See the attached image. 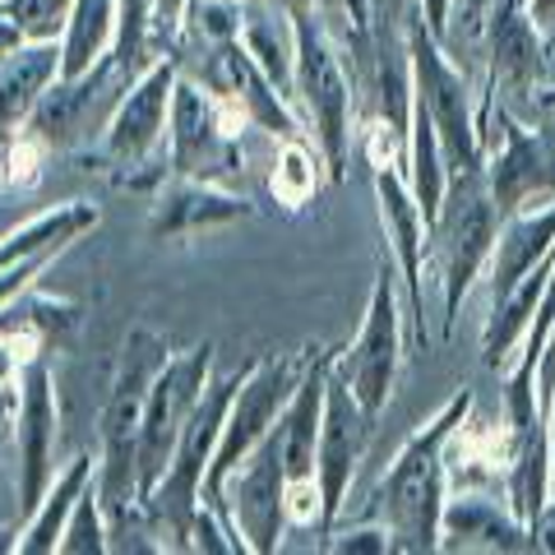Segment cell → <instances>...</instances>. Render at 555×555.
<instances>
[{
	"mask_svg": "<svg viewBox=\"0 0 555 555\" xmlns=\"http://www.w3.org/2000/svg\"><path fill=\"white\" fill-rule=\"evenodd\" d=\"M167 338L149 324H134L120 347L112 393L98 426V500L107 509L112 551L134 546L130 537H153L144 505H139V426H144V403L158 371L167 366Z\"/></svg>",
	"mask_w": 555,
	"mask_h": 555,
	"instance_id": "6da1fadb",
	"label": "cell"
},
{
	"mask_svg": "<svg viewBox=\"0 0 555 555\" xmlns=\"http://www.w3.org/2000/svg\"><path fill=\"white\" fill-rule=\"evenodd\" d=\"M473 412V389H454L436 408V416H426L422 426L403 440V449L393 454L389 473L379 477L371 491L366 518L385 524L393 537V551H440V518H444V500H449V463H444V444L454 436V426Z\"/></svg>",
	"mask_w": 555,
	"mask_h": 555,
	"instance_id": "7a4b0ae2",
	"label": "cell"
},
{
	"mask_svg": "<svg viewBox=\"0 0 555 555\" xmlns=\"http://www.w3.org/2000/svg\"><path fill=\"white\" fill-rule=\"evenodd\" d=\"M500 228H505V214H500L491 185H486V171L449 177L444 199L426 228V264L436 269L440 297H444V315H440L444 338L454 334L467 292L477 287V278H486V269H491Z\"/></svg>",
	"mask_w": 555,
	"mask_h": 555,
	"instance_id": "3957f363",
	"label": "cell"
},
{
	"mask_svg": "<svg viewBox=\"0 0 555 555\" xmlns=\"http://www.w3.org/2000/svg\"><path fill=\"white\" fill-rule=\"evenodd\" d=\"M250 366L232 371V375H218V379L208 375L199 403H195V412H190V422L181 430L177 454H171V463H167V473L144 495V518H149V528H153V537H158L163 551H190V528H195V514L204 505L208 463H214L222 422H228V408H232L236 389L246 385Z\"/></svg>",
	"mask_w": 555,
	"mask_h": 555,
	"instance_id": "277c9868",
	"label": "cell"
},
{
	"mask_svg": "<svg viewBox=\"0 0 555 555\" xmlns=\"http://www.w3.org/2000/svg\"><path fill=\"white\" fill-rule=\"evenodd\" d=\"M477 126H481V171L500 204V214L555 204V126H528L491 83L477 89Z\"/></svg>",
	"mask_w": 555,
	"mask_h": 555,
	"instance_id": "5b68a950",
	"label": "cell"
},
{
	"mask_svg": "<svg viewBox=\"0 0 555 555\" xmlns=\"http://www.w3.org/2000/svg\"><path fill=\"white\" fill-rule=\"evenodd\" d=\"M297 28V112L306 120L310 139L320 144L328 177L343 181L352 163V79L334 47V20L315 10H287ZM352 28V24H347ZM371 47V42H366Z\"/></svg>",
	"mask_w": 555,
	"mask_h": 555,
	"instance_id": "8992f818",
	"label": "cell"
},
{
	"mask_svg": "<svg viewBox=\"0 0 555 555\" xmlns=\"http://www.w3.org/2000/svg\"><path fill=\"white\" fill-rule=\"evenodd\" d=\"M408 61H412V98L436 120L440 153L449 177L481 171V126H477V93L463 69L449 61L444 42L430 33L422 10L408 14Z\"/></svg>",
	"mask_w": 555,
	"mask_h": 555,
	"instance_id": "52a82bcc",
	"label": "cell"
},
{
	"mask_svg": "<svg viewBox=\"0 0 555 555\" xmlns=\"http://www.w3.org/2000/svg\"><path fill=\"white\" fill-rule=\"evenodd\" d=\"M408 297H403V278H398L393 259L385 255L375 264V283H371V301L361 315L357 338L334 357V371L347 379V389L357 393V403L371 416L389 408L398 371H403V347H408Z\"/></svg>",
	"mask_w": 555,
	"mask_h": 555,
	"instance_id": "ba28073f",
	"label": "cell"
},
{
	"mask_svg": "<svg viewBox=\"0 0 555 555\" xmlns=\"http://www.w3.org/2000/svg\"><path fill=\"white\" fill-rule=\"evenodd\" d=\"M214 509L222 524L232 528L236 546L241 551H255V555H273L283 546V532L287 524V454H283V422H278L264 440H259L246 459H241L222 491Z\"/></svg>",
	"mask_w": 555,
	"mask_h": 555,
	"instance_id": "9c48e42d",
	"label": "cell"
},
{
	"mask_svg": "<svg viewBox=\"0 0 555 555\" xmlns=\"http://www.w3.org/2000/svg\"><path fill=\"white\" fill-rule=\"evenodd\" d=\"M214 352L218 347L204 338L195 347H185V352L167 357V366L153 379L149 403H144V426H139V505H144V495L158 486L171 454H177L181 430L208 385V371H214Z\"/></svg>",
	"mask_w": 555,
	"mask_h": 555,
	"instance_id": "30bf717a",
	"label": "cell"
},
{
	"mask_svg": "<svg viewBox=\"0 0 555 555\" xmlns=\"http://www.w3.org/2000/svg\"><path fill=\"white\" fill-rule=\"evenodd\" d=\"M366 163H371V181H375L379 228H385V255L393 259L398 278H403L412 343L426 347L430 328H426V283L422 278H426V228L430 222L408 185V163H398V158H366Z\"/></svg>",
	"mask_w": 555,
	"mask_h": 555,
	"instance_id": "8fae6325",
	"label": "cell"
},
{
	"mask_svg": "<svg viewBox=\"0 0 555 555\" xmlns=\"http://www.w3.org/2000/svg\"><path fill=\"white\" fill-rule=\"evenodd\" d=\"M486 42V83L514 107L537 116V93L546 89V28L532 20L528 0H491L481 20Z\"/></svg>",
	"mask_w": 555,
	"mask_h": 555,
	"instance_id": "7c38bea8",
	"label": "cell"
},
{
	"mask_svg": "<svg viewBox=\"0 0 555 555\" xmlns=\"http://www.w3.org/2000/svg\"><path fill=\"white\" fill-rule=\"evenodd\" d=\"M20 408H14V486H20V524L42 505L47 486L56 481V440L61 412L56 389H51V366L38 352L20 375Z\"/></svg>",
	"mask_w": 555,
	"mask_h": 555,
	"instance_id": "4fadbf2b",
	"label": "cell"
},
{
	"mask_svg": "<svg viewBox=\"0 0 555 555\" xmlns=\"http://www.w3.org/2000/svg\"><path fill=\"white\" fill-rule=\"evenodd\" d=\"M171 171L177 177H204V181H228L236 177L246 158H241V134H232V126L222 120L218 98L204 89L199 79H177V93H171Z\"/></svg>",
	"mask_w": 555,
	"mask_h": 555,
	"instance_id": "5bb4252c",
	"label": "cell"
},
{
	"mask_svg": "<svg viewBox=\"0 0 555 555\" xmlns=\"http://www.w3.org/2000/svg\"><path fill=\"white\" fill-rule=\"evenodd\" d=\"M177 79H181V61L167 51V56L153 61L144 75L116 98L107 126H102V149H98L102 163L120 171V167L153 158V149H158V139L167 134V120H171Z\"/></svg>",
	"mask_w": 555,
	"mask_h": 555,
	"instance_id": "9a60e30c",
	"label": "cell"
},
{
	"mask_svg": "<svg viewBox=\"0 0 555 555\" xmlns=\"http://www.w3.org/2000/svg\"><path fill=\"white\" fill-rule=\"evenodd\" d=\"M371 430H375V416L357 403V393L347 389V379L338 371H328L320 444H315V477H320V495H324L320 537L338 524V514L347 505V491H352V477H357V467L371 449Z\"/></svg>",
	"mask_w": 555,
	"mask_h": 555,
	"instance_id": "2e32d148",
	"label": "cell"
},
{
	"mask_svg": "<svg viewBox=\"0 0 555 555\" xmlns=\"http://www.w3.org/2000/svg\"><path fill=\"white\" fill-rule=\"evenodd\" d=\"M204 89L214 93L222 107H232L246 126L264 130L273 139H301L310 134L301 112L278 93V83L255 65V56L246 51V42H222L214 51H204Z\"/></svg>",
	"mask_w": 555,
	"mask_h": 555,
	"instance_id": "e0dca14e",
	"label": "cell"
},
{
	"mask_svg": "<svg viewBox=\"0 0 555 555\" xmlns=\"http://www.w3.org/2000/svg\"><path fill=\"white\" fill-rule=\"evenodd\" d=\"M255 218V204L246 195H232L222 181H204V177H171L158 185L149 208V236L153 241H181V236H199L208 228H228V222Z\"/></svg>",
	"mask_w": 555,
	"mask_h": 555,
	"instance_id": "ac0fdd59",
	"label": "cell"
},
{
	"mask_svg": "<svg viewBox=\"0 0 555 555\" xmlns=\"http://www.w3.org/2000/svg\"><path fill=\"white\" fill-rule=\"evenodd\" d=\"M440 551H532V528L509 509V500L463 486L444 500Z\"/></svg>",
	"mask_w": 555,
	"mask_h": 555,
	"instance_id": "d6986e66",
	"label": "cell"
},
{
	"mask_svg": "<svg viewBox=\"0 0 555 555\" xmlns=\"http://www.w3.org/2000/svg\"><path fill=\"white\" fill-rule=\"evenodd\" d=\"M518 459V430L509 416L500 422H486V416L467 412L454 426V436L444 444V463H449V481L459 486H477V491H491V486H505L509 467Z\"/></svg>",
	"mask_w": 555,
	"mask_h": 555,
	"instance_id": "ffe728a7",
	"label": "cell"
},
{
	"mask_svg": "<svg viewBox=\"0 0 555 555\" xmlns=\"http://www.w3.org/2000/svg\"><path fill=\"white\" fill-rule=\"evenodd\" d=\"M551 250H555V204L518 208V214H509L505 228H500L491 269H486V278H491V306L505 301Z\"/></svg>",
	"mask_w": 555,
	"mask_h": 555,
	"instance_id": "44dd1931",
	"label": "cell"
},
{
	"mask_svg": "<svg viewBox=\"0 0 555 555\" xmlns=\"http://www.w3.org/2000/svg\"><path fill=\"white\" fill-rule=\"evenodd\" d=\"M98 222H102V208L89 199L42 208V214H33L28 222H20V228H10L0 236V269L33 259V255H65L83 232H93Z\"/></svg>",
	"mask_w": 555,
	"mask_h": 555,
	"instance_id": "7402d4cb",
	"label": "cell"
},
{
	"mask_svg": "<svg viewBox=\"0 0 555 555\" xmlns=\"http://www.w3.org/2000/svg\"><path fill=\"white\" fill-rule=\"evenodd\" d=\"M61 79V42H24L0 61V130H20Z\"/></svg>",
	"mask_w": 555,
	"mask_h": 555,
	"instance_id": "603a6c76",
	"label": "cell"
},
{
	"mask_svg": "<svg viewBox=\"0 0 555 555\" xmlns=\"http://www.w3.org/2000/svg\"><path fill=\"white\" fill-rule=\"evenodd\" d=\"M93 477H98V459L93 454H75V459H69L65 473H56V481L47 486L42 505L20 524V542H14V551H24V555L56 551L61 532H65V518H69V509H75V500L93 486Z\"/></svg>",
	"mask_w": 555,
	"mask_h": 555,
	"instance_id": "cb8c5ba5",
	"label": "cell"
},
{
	"mask_svg": "<svg viewBox=\"0 0 555 555\" xmlns=\"http://www.w3.org/2000/svg\"><path fill=\"white\" fill-rule=\"evenodd\" d=\"M334 181L328 177V163L320 144L310 134L301 139H278V163H273V177H269V190L273 199L287 208V214H301V208L320 195V185Z\"/></svg>",
	"mask_w": 555,
	"mask_h": 555,
	"instance_id": "d4e9b609",
	"label": "cell"
},
{
	"mask_svg": "<svg viewBox=\"0 0 555 555\" xmlns=\"http://www.w3.org/2000/svg\"><path fill=\"white\" fill-rule=\"evenodd\" d=\"M75 324H79V306L75 301L38 297L33 287L0 306V334H33L42 343H61Z\"/></svg>",
	"mask_w": 555,
	"mask_h": 555,
	"instance_id": "484cf974",
	"label": "cell"
},
{
	"mask_svg": "<svg viewBox=\"0 0 555 555\" xmlns=\"http://www.w3.org/2000/svg\"><path fill=\"white\" fill-rule=\"evenodd\" d=\"M241 24H246V0H190L181 14V33L199 47V56L222 42H236Z\"/></svg>",
	"mask_w": 555,
	"mask_h": 555,
	"instance_id": "4316f807",
	"label": "cell"
},
{
	"mask_svg": "<svg viewBox=\"0 0 555 555\" xmlns=\"http://www.w3.org/2000/svg\"><path fill=\"white\" fill-rule=\"evenodd\" d=\"M61 555H102L112 551V532H107V509L98 500V477L93 486L75 500V509L65 518V532H61Z\"/></svg>",
	"mask_w": 555,
	"mask_h": 555,
	"instance_id": "83f0119b",
	"label": "cell"
},
{
	"mask_svg": "<svg viewBox=\"0 0 555 555\" xmlns=\"http://www.w3.org/2000/svg\"><path fill=\"white\" fill-rule=\"evenodd\" d=\"M75 0H0V14L20 24L24 42H61Z\"/></svg>",
	"mask_w": 555,
	"mask_h": 555,
	"instance_id": "f1b7e54d",
	"label": "cell"
},
{
	"mask_svg": "<svg viewBox=\"0 0 555 555\" xmlns=\"http://www.w3.org/2000/svg\"><path fill=\"white\" fill-rule=\"evenodd\" d=\"M47 144L33 130H14V144L5 153V185L10 190H33L42 181V163H47Z\"/></svg>",
	"mask_w": 555,
	"mask_h": 555,
	"instance_id": "f546056e",
	"label": "cell"
},
{
	"mask_svg": "<svg viewBox=\"0 0 555 555\" xmlns=\"http://www.w3.org/2000/svg\"><path fill=\"white\" fill-rule=\"evenodd\" d=\"M324 537H328V542H324V551H334V555H352V551H371V555H385V551H393V537H389V528H385V524L347 528V532H334V528H328Z\"/></svg>",
	"mask_w": 555,
	"mask_h": 555,
	"instance_id": "4dcf8cb0",
	"label": "cell"
},
{
	"mask_svg": "<svg viewBox=\"0 0 555 555\" xmlns=\"http://www.w3.org/2000/svg\"><path fill=\"white\" fill-rule=\"evenodd\" d=\"M412 10H422V5L416 0H371V14H375L371 38H403Z\"/></svg>",
	"mask_w": 555,
	"mask_h": 555,
	"instance_id": "1f68e13d",
	"label": "cell"
},
{
	"mask_svg": "<svg viewBox=\"0 0 555 555\" xmlns=\"http://www.w3.org/2000/svg\"><path fill=\"white\" fill-rule=\"evenodd\" d=\"M264 5H278V10H315V14H324V20H334V24H352V20H347V10H343V0H264Z\"/></svg>",
	"mask_w": 555,
	"mask_h": 555,
	"instance_id": "d6a6232c",
	"label": "cell"
},
{
	"mask_svg": "<svg viewBox=\"0 0 555 555\" xmlns=\"http://www.w3.org/2000/svg\"><path fill=\"white\" fill-rule=\"evenodd\" d=\"M422 5V20L430 24V33L444 42L449 38V24H454V0H416Z\"/></svg>",
	"mask_w": 555,
	"mask_h": 555,
	"instance_id": "836d02e7",
	"label": "cell"
},
{
	"mask_svg": "<svg viewBox=\"0 0 555 555\" xmlns=\"http://www.w3.org/2000/svg\"><path fill=\"white\" fill-rule=\"evenodd\" d=\"M532 551L555 555V495L546 500V509L532 518Z\"/></svg>",
	"mask_w": 555,
	"mask_h": 555,
	"instance_id": "e575fe53",
	"label": "cell"
},
{
	"mask_svg": "<svg viewBox=\"0 0 555 555\" xmlns=\"http://www.w3.org/2000/svg\"><path fill=\"white\" fill-rule=\"evenodd\" d=\"M185 5H190V0H153V28H158V33H177Z\"/></svg>",
	"mask_w": 555,
	"mask_h": 555,
	"instance_id": "d590c367",
	"label": "cell"
},
{
	"mask_svg": "<svg viewBox=\"0 0 555 555\" xmlns=\"http://www.w3.org/2000/svg\"><path fill=\"white\" fill-rule=\"evenodd\" d=\"M343 10H347V20H352V28H357V38H361V42H371V47H375V38H371V28H375V14H371V0H343Z\"/></svg>",
	"mask_w": 555,
	"mask_h": 555,
	"instance_id": "8d00e7d4",
	"label": "cell"
},
{
	"mask_svg": "<svg viewBox=\"0 0 555 555\" xmlns=\"http://www.w3.org/2000/svg\"><path fill=\"white\" fill-rule=\"evenodd\" d=\"M551 389H555V328H551V338H546V352H542V371H537V398H542V408H546Z\"/></svg>",
	"mask_w": 555,
	"mask_h": 555,
	"instance_id": "74e56055",
	"label": "cell"
},
{
	"mask_svg": "<svg viewBox=\"0 0 555 555\" xmlns=\"http://www.w3.org/2000/svg\"><path fill=\"white\" fill-rule=\"evenodd\" d=\"M454 10L463 14L467 24H477L481 28V20H486V10H491V0H454Z\"/></svg>",
	"mask_w": 555,
	"mask_h": 555,
	"instance_id": "f35d334b",
	"label": "cell"
},
{
	"mask_svg": "<svg viewBox=\"0 0 555 555\" xmlns=\"http://www.w3.org/2000/svg\"><path fill=\"white\" fill-rule=\"evenodd\" d=\"M528 10L542 28H555V0H528Z\"/></svg>",
	"mask_w": 555,
	"mask_h": 555,
	"instance_id": "ab89813d",
	"label": "cell"
},
{
	"mask_svg": "<svg viewBox=\"0 0 555 555\" xmlns=\"http://www.w3.org/2000/svg\"><path fill=\"white\" fill-rule=\"evenodd\" d=\"M546 436H551V477H555V389H551V398H546Z\"/></svg>",
	"mask_w": 555,
	"mask_h": 555,
	"instance_id": "60d3db41",
	"label": "cell"
}]
</instances>
